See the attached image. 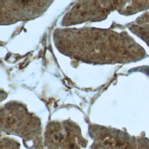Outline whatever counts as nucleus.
Returning <instances> with one entry per match:
<instances>
[{
    "label": "nucleus",
    "instance_id": "obj_1",
    "mask_svg": "<svg viewBox=\"0 0 149 149\" xmlns=\"http://www.w3.org/2000/svg\"><path fill=\"white\" fill-rule=\"evenodd\" d=\"M138 22V34L146 42H149V13H145Z\"/></svg>",
    "mask_w": 149,
    "mask_h": 149
}]
</instances>
